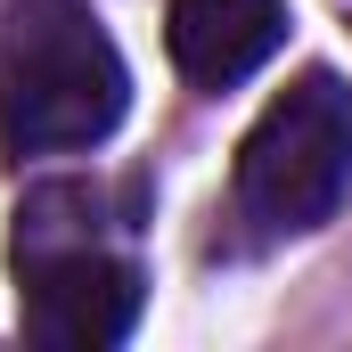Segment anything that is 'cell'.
Listing matches in <instances>:
<instances>
[{
    "label": "cell",
    "instance_id": "cell-1",
    "mask_svg": "<svg viewBox=\"0 0 352 352\" xmlns=\"http://www.w3.org/2000/svg\"><path fill=\"white\" fill-rule=\"evenodd\" d=\"M131 107L123 50L82 0H16L0 25V148L66 156L98 148Z\"/></svg>",
    "mask_w": 352,
    "mask_h": 352
},
{
    "label": "cell",
    "instance_id": "cell-2",
    "mask_svg": "<svg viewBox=\"0 0 352 352\" xmlns=\"http://www.w3.org/2000/svg\"><path fill=\"white\" fill-rule=\"evenodd\" d=\"M352 188V90L311 66L270 98L238 148V205L263 230H320Z\"/></svg>",
    "mask_w": 352,
    "mask_h": 352
},
{
    "label": "cell",
    "instance_id": "cell-3",
    "mask_svg": "<svg viewBox=\"0 0 352 352\" xmlns=\"http://www.w3.org/2000/svg\"><path fill=\"white\" fill-rule=\"evenodd\" d=\"M25 295V336L50 352H107L131 336L140 320V270L107 246H66V254H33L16 263Z\"/></svg>",
    "mask_w": 352,
    "mask_h": 352
},
{
    "label": "cell",
    "instance_id": "cell-4",
    "mask_svg": "<svg viewBox=\"0 0 352 352\" xmlns=\"http://www.w3.org/2000/svg\"><path fill=\"white\" fill-rule=\"evenodd\" d=\"M287 41L278 0H173L164 8V50L197 90H230Z\"/></svg>",
    "mask_w": 352,
    "mask_h": 352
}]
</instances>
